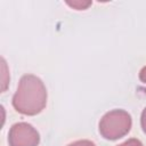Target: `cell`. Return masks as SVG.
<instances>
[{
  "label": "cell",
  "instance_id": "obj_1",
  "mask_svg": "<svg viewBox=\"0 0 146 146\" xmlns=\"http://www.w3.org/2000/svg\"><path fill=\"white\" fill-rule=\"evenodd\" d=\"M47 104V90L43 82L32 74L24 75L13 97L14 108L25 115L40 113Z\"/></svg>",
  "mask_w": 146,
  "mask_h": 146
},
{
  "label": "cell",
  "instance_id": "obj_2",
  "mask_svg": "<svg viewBox=\"0 0 146 146\" xmlns=\"http://www.w3.org/2000/svg\"><path fill=\"white\" fill-rule=\"evenodd\" d=\"M131 117L123 110H113L106 113L99 122V132L105 139L115 140L129 132Z\"/></svg>",
  "mask_w": 146,
  "mask_h": 146
},
{
  "label": "cell",
  "instance_id": "obj_3",
  "mask_svg": "<svg viewBox=\"0 0 146 146\" xmlns=\"http://www.w3.org/2000/svg\"><path fill=\"white\" fill-rule=\"evenodd\" d=\"M39 140L38 131L29 123H16L9 130L8 141L10 146H36Z\"/></svg>",
  "mask_w": 146,
  "mask_h": 146
},
{
  "label": "cell",
  "instance_id": "obj_4",
  "mask_svg": "<svg viewBox=\"0 0 146 146\" xmlns=\"http://www.w3.org/2000/svg\"><path fill=\"white\" fill-rule=\"evenodd\" d=\"M9 82V73H8V67L3 58H1V90L6 91L7 86Z\"/></svg>",
  "mask_w": 146,
  "mask_h": 146
},
{
  "label": "cell",
  "instance_id": "obj_5",
  "mask_svg": "<svg viewBox=\"0 0 146 146\" xmlns=\"http://www.w3.org/2000/svg\"><path fill=\"white\" fill-rule=\"evenodd\" d=\"M70 7H72V8H75V9H78V10H83V9H87L90 5H91V1H67L66 2Z\"/></svg>",
  "mask_w": 146,
  "mask_h": 146
},
{
  "label": "cell",
  "instance_id": "obj_6",
  "mask_svg": "<svg viewBox=\"0 0 146 146\" xmlns=\"http://www.w3.org/2000/svg\"><path fill=\"white\" fill-rule=\"evenodd\" d=\"M67 146H96V145L90 140H78V141H74Z\"/></svg>",
  "mask_w": 146,
  "mask_h": 146
},
{
  "label": "cell",
  "instance_id": "obj_7",
  "mask_svg": "<svg viewBox=\"0 0 146 146\" xmlns=\"http://www.w3.org/2000/svg\"><path fill=\"white\" fill-rule=\"evenodd\" d=\"M119 146H143V144H141L138 139L132 138V139H129V140L124 141L123 144H121V145H119Z\"/></svg>",
  "mask_w": 146,
  "mask_h": 146
},
{
  "label": "cell",
  "instance_id": "obj_8",
  "mask_svg": "<svg viewBox=\"0 0 146 146\" xmlns=\"http://www.w3.org/2000/svg\"><path fill=\"white\" fill-rule=\"evenodd\" d=\"M140 123H141V128H143V131L146 133V107L144 108V111H143V113H141Z\"/></svg>",
  "mask_w": 146,
  "mask_h": 146
},
{
  "label": "cell",
  "instance_id": "obj_9",
  "mask_svg": "<svg viewBox=\"0 0 146 146\" xmlns=\"http://www.w3.org/2000/svg\"><path fill=\"white\" fill-rule=\"evenodd\" d=\"M139 78H140V80H141L144 83H146V66H144V67L141 68V71H140V73H139Z\"/></svg>",
  "mask_w": 146,
  "mask_h": 146
}]
</instances>
